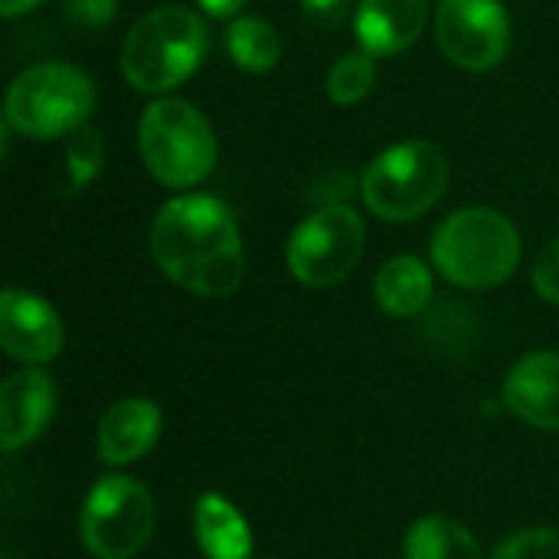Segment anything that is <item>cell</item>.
Wrapping results in <instances>:
<instances>
[{
	"label": "cell",
	"instance_id": "obj_1",
	"mask_svg": "<svg viewBox=\"0 0 559 559\" xmlns=\"http://www.w3.org/2000/svg\"><path fill=\"white\" fill-rule=\"evenodd\" d=\"M151 259L180 288L226 298L242 285L246 249L233 210L216 197H177L151 223Z\"/></svg>",
	"mask_w": 559,
	"mask_h": 559
},
{
	"label": "cell",
	"instance_id": "obj_2",
	"mask_svg": "<svg viewBox=\"0 0 559 559\" xmlns=\"http://www.w3.org/2000/svg\"><path fill=\"white\" fill-rule=\"evenodd\" d=\"M206 56L203 20L180 7L164 3L144 13L124 36L121 72L138 92H167L187 82Z\"/></svg>",
	"mask_w": 559,
	"mask_h": 559
},
{
	"label": "cell",
	"instance_id": "obj_3",
	"mask_svg": "<svg viewBox=\"0 0 559 559\" xmlns=\"http://www.w3.org/2000/svg\"><path fill=\"white\" fill-rule=\"evenodd\" d=\"M432 262L459 288H495L514 275L521 262V236L504 213L468 206L436 229Z\"/></svg>",
	"mask_w": 559,
	"mask_h": 559
},
{
	"label": "cell",
	"instance_id": "obj_4",
	"mask_svg": "<svg viewBox=\"0 0 559 559\" xmlns=\"http://www.w3.org/2000/svg\"><path fill=\"white\" fill-rule=\"evenodd\" d=\"M449 190V157L432 141H403L373 157L360 177L367 206L390 223L429 213Z\"/></svg>",
	"mask_w": 559,
	"mask_h": 559
},
{
	"label": "cell",
	"instance_id": "obj_5",
	"mask_svg": "<svg viewBox=\"0 0 559 559\" xmlns=\"http://www.w3.org/2000/svg\"><path fill=\"white\" fill-rule=\"evenodd\" d=\"M138 147L147 174L164 187H193L216 164L210 121L183 98H157L138 124Z\"/></svg>",
	"mask_w": 559,
	"mask_h": 559
},
{
	"label": "cell",
	"instance_id": "obj_6",
	"mask_svg": "<svg viewBox=\"0 0 559 559\" xmlns=\"http://www.w3.org/2000/svg\"><path fill=\"white\" fill-rule=\"evenodd\" d=\"M95 108L92 79L66 62H39L20 72L7 92V124L26 138H62L85 124Z\"/></svg>",
	"mask_w": 559,
	"mask_h": 559
},
{
	"label": "cell",
	"instance_id": "obj_7",
	"mask_svg": "<svg viewBox=\"0 0 559 559\" xmlns=\"http://www.w3.org/2000/svg\"><path fill=\"white\" fill-rule=\"evenodd\" d=\"M157 524L154 498L144 485L111 475L102 478L82 508V540L98 559L138 557Z\"/></svg>",
	"mask_w": 559,
	"mask_h": 559
},
{
	"label": "cell",
	"instance_id": "obj_8",
	"mask_svg": "<svg viewBox=\"0 0 559 559\" xmlns=\"http://www.w3.org/2000/svg\"><path fill=\"white\" fill-rule=\"evenodd\" d=\"M367 246V229L357 210L324 206L311 213L288 239V269L308 288H331L344 282Z\"/></svg>",
	"mask_w": 559,
	"mask_h": 559
},
{
	"label": "cell",
	"instance_id": "obj_9",
	"mask_svg": "<svg viewBox=\"0 0 559 559\" xmlns=\"http://www.w3.org/2000/svg\"><path fill=\"white\" fill-rule=\"evenodd\" d=\"M439 49L468 72L495 69L511 46V20L501 0H442L436 10Z\"/></svg>",
	"mask_w": 559,
	"mask_h": 559
},
{
	"label": "cell",
	"instance_id": "obj_10",
	"mask_svg": "<svg viewBox=\"0 0 559 559\" xmlns=\"http://www.w3.org/2000/svg\"><path fill=\"white\" fill-rule=\"evenodd\" d=\"M0 344L13 360L46 364L62 350L59 314L43 298L7 288L0 298Z\"/></svg>",
	"mask_w": 559,
	"mask_h": 559
},
{
	"label": "cell",
	"instance_id": "obj_11",
	"mask_svg": "<svg viewBox=\"0 0 559 559\" xmlns=\"http://www.w3.org/2000/svg\"><path fill=\"white\" fill-rule=\"evenodd\" d=\"M56 406V390L52 380L43 370H16L7 377L0 390V445L7 452L33 442Z\"/></svg>",
	"mask_w": 559,
	"mask_h": 559
},
{
	"label": "cell",
	"instance_id": "obj_12",
	"mask_svg": "<svg viewBox=\"0 0 559 559\" xmlns=\"http://www.w3.org/2000/svg\"><path fill=\"white\" fill-rule=\"evenodd\" d=\"M504 403L527 426L559 432V354L540 350L514 364L504 380Z\"/></svg>",
	"mask_w": 559,
	"mask_h": 559
},
{
	"label": "cell",
	"instance_id": "obj_13",
	"mask_svg": "<svg viewBox=\"0 0 559 559\" xmlns=\"http://www.w3.org/2000/svg\"><path fill=\"white\" fill-rule=\"evenodd\" d=\"M429 16V0H360L354 13V29L370 56L406 52Z\"/></svg>",
	"mask_w": 559,
	"mask_h": 559
},
{
	"label": "cell",
	"instance_id": "obj_14",
	"mask_svg": "<svg viewBox=\"0 0 559 559\" xmlns=\"http://www.w3.org/2000/svg\"><path fill=\"white\" fill-rule=\"evenodd\" d=\"M160 409L157 403L134 396L115 403L98 426V459L108 465H128L144 459L160 439Z\"/></svg>",
	"mask_w": 559,
	"mask_h": 559
},
{
	"label": "cell",
	"instance_id": "obj_15",
	"mask_svg": "<svg viewBox=\"0 0 559 559\" xmlns=\"http://www.w3.org/2000/svg\"><path fill=\"white\" fill-rule=\"evenodd\" d=\"M197 544L206 559H249L252 557V534L246 518L223 498L203 495L193 511Z\"/></svg>",
	"mask_w": 559,
	"mask_h": 559
},
{
	"label": "cell",
	"instance_id": "obj_16",
	"mask_svg": "<svg viewBox=\"0 0 559 559\" xmlns=\"http://www.w3.org/2000/svg\"><path fill=\"white\" fill-rule=\"evenodd\" d=\"M377 301L390 318H416V314H423L429 308V301H432V275H429V269L413 255L390 259L377 272Z\"/></svg>",
	"mask_w": 559,
	"mask_h": 559
},
{
	"label": "cell",
	"instance_id": "obj_17",
	"mask_svg": "<svg viewBox=\"0 0 559 559\" xmlns=\"http://www.w3.org/2000/svg\"><path fill=\"white\" fill-rule=\"evenodd\" d=\"M406 559H481V550L462 524L423 518L406 534Z\"/></svg>",
	"mask_w": 559,
	"mask_h": 559
},
{
	"label": "cell",
	"instance_id": "obj_18",
	"mask_svg": "<svg viewBox=\"0 0 559 559\" xmlns=\"http://www.w3.org/2000/svg\"><path fill=\"white\" fill-rule=\"evenodd\" d=\"M226 49L246 72H269L282 59V39L262 16H236L226 29Z\"/></svg>",
	"mask_w": 559,
	"mask_h": 559
},
{
	"label": "cell",
	"instance_id": "obj_19",
	"mask_svg": "<svg viewBox=\"0 0 559 559\" xmlns=\"http://www.w3.org/2000/svg\"><path fill=\"white\" fill-rule=\"evenodd\" d=\"M423 337L445 357H468L478 347V318L459 301H442L423 318Z\"/></svg>",
	"mask_w": 559,
	"mask_h": 559
},
{
	"label": "cell",
	"instance_id": "obj_20",
	"mask_svg": "<svg viewBox=\"0 0 559 559\" xmlns=\"http://www.w3.org/2000/svg\"><path fill=\"white\" fill-rule=\"evenodd\" d=\"M373 79H377L373 56L370 52H347L328 72V95L334 105H344V108L357 105L373 88Z\"/></svg>",
	"mask_w": 559,
	"mask_h": 559
},
{
	"label": "cell",
	"instance_id": "obj_21",
	"mask_svg": "<svg viewBox=\"0 0 559 559\" xmlns=\"http://www.w3.org/2000/svg\"><path fill=\"white\" fill-rule=\"evenodd\" d=\"M105 160V141L95 128L82 124L79 131L69 134L66 147V167H69V190H82L95 180Z\"/></svg>",
	"mask_w": 559,
	"mask_h": 559
},
{
	"label": "cell",
	"instance_id": "obj_22",
	"mask_svg": "<svg viewBox=\"0 0 559 559\" xmlns=\"http://www.w3.org/2000/svg\"><path fill=\"white\" fill-rule=\"evenodd\" d=\"M491 559H559V531H521L511 540H504Z\"/></svg>",
	"mask_w": 559,
	"mask_h": 559
},
{
	"label": "cell",
	"instance_id": "obj_23",
	"mask_svg": "<svg viewBox=\"0 0 559 559\" xmlns=\"http://www.w3.org/2000/svg\"><path fill=\"white\" fill-rule=\"evenodd\" d=\"M62 7H66V16L85 29H102L118 13V0H62Z\"/></svg>",
	"mask_w": 559,
	"mask_h": 559
},
{
	"label": "cell",
	"instance_id": "obj_24",
	"mask_svg": "<svg viewBox=\"0 0 559 559\" xmlns=\"http://www.w3.org/2000/svg\"><path fill=\"white\" fill-rule=\"evenodd\" d=\"M534 288L540 292V298L559 305V242L547 246L534 265Z\"/></svg>",
	"mask_w": 559,
	"mask_h": 559
},
{
	"label": "cell",
	"instance_id": "obj_25",
	"mask_svg": "<svg viewBox=\"0 0 559 559\" xmlns=\"http://www.w3.org/2000/svg\"><path fill=\"white\" fill-rule=\"evenodd\" d=\"M301 10L305 16L314 23V26H337L347 20L350 13V0H301Z\"/></svg>",
	"mask_w": 559,
	"mask_h": 559
},
{
	"label": "cell",
	"instance_id": "obj_26",
	"mask_svg": "<svg viewBox=\"0 0 559 559\" xmlns=\"http://www.w3.org/2000/svg\"><path fill=\"white\" fill-rule=\"evenodd\" d=\"M210 16H233L236 10H242L246 0H197Z\"/></svg>",
	"mask_w": 559,
	"mask_h": 559
},
{
	"label": "cell",
	"instance_id": "obj_27",
	"mask_svg": "<svg viewBox=\"0 0 559 559\" xmlns=\"http://www.w3.org/2000/svg\"><path fill=\"white\" fill-rule=\"evenodd\" d=\"M39 3H43V0H0V13H3L7 20H13V16H20V13L39 7Z\"/></svg>",
	"mask_w": 559,
	"mask_h": 559
}]
</instances>
